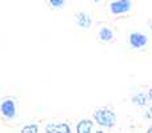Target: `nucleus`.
<instances>
[{
	"label": "nucleus",
	"instance_id": "obj_1",
	"mask_svg": "<svg viewBox=\"0 0 152 133\" xmlns=\"http://www.w3.org/2000/svg\"><path fill=\"white\" fill-rule=\"evenodd\" d=\"M94 118L100 126L112 128L116 124V115L113 110L110 109H97L94 113Z\"/></svg>",
	"mask_w": 152,
	"mask_h": 133
},
{
	"label": "nucleus",
	"instance_id": "obj_6",
	"mask_svg": "<svg viewBox=\"0 0 152 133\" xmlns=\"http://www.w3.org/2000/svg\"><path fill=\"white\" fill-rule=\"evenodd\" d=\"M76 21H77L79 27H81V28H89V27H91V24H92L91 16H89L87 12L77 13V16H76Z\"/></svg>",
	"mask_w": 152,
	"mask_h": 133
},
{
	"label": "nucleus",
	"instance_id": "obj_3",
	"mask_svg": "<svg viewBox=\"0 0 152 133\" xmlns=\"http://www.w3.org/2000/svg\"><path fill=\"white\" fill-rule=\"evenodd\" d=\"M110 9L113 15H123L131 9V1L129 0H115L110 4Z\"/></svg>",
	"mask_w": 152,
	"mask_h": 133
},
{
	"label": "nucleus",
	"instance_id": "obj_2",
	"mask_svg": "<svg viewBox=\"0 0 152 133\" xmlns=\"http://www.w3.org/2000/svg\"><path fill=\"white\" fill-rule=\"evenodd\" d=\"M0 112H1L3 117L8 118V120L13 118L16 116V104H15V101H13L12 99L3 100L1 104H0Z\"/></svg>",
	"mask_w": 152,
	"mask_h": 133
},
{
	"label": "nucleus",
	"instance_id": "obj_11",
	"mask_svg": "<svg viewBox=\"0 0 152 133\" xmlns=\"http://www.w3.org/2000/svg\"><path fill=\"white\" fill-rule=\"evenodd\" d=\"M95 133H104V132H102V131H97V132H95Z\"/></svg>",
	"mask_w": 152,
	"mask_h": 133
},
{
	"label": "nucleus",
	"instance_id": "obj_10",
	"mask_svg": "<svg viewBox=\"0 0 152 133\" xmlns=\"http://www.w3.org/2000/svg\"><path fill=\"white\" fill-rule=\"evenodd\" d=\"M48 1H50V4L52 5L53 8H63L66 0H48Z\"/></svg>",
	"mask_w": 152,
	"mask_h": 133
},
{
	"label": "nucleus",
	"instance_id": "obj_12",
	"mask_svg": "<svg viewBox=\"0 0 152 133\" xmlns=\"http://www.w3.org/2000/svg\"><path fill=\"white\" fill-rule=\"evenodd\" d=\"M94 1H95V3H97V1H100V0H94Z\"/></svg>",
	"mask_w": 152,
	"mask_h": 133
},
{
	"label": "nucleus",
	"instance_id": "obj_9",
	"mask_svg": "<svg viewBox=\"0 0 152 133\" xmlns=\"http://www.w3.org/2000/svg\"><path fill=\"white\" fill-rule=\"evenodd\" d=\"M20 133H39V128L36 124H29V125L24 126Z\"/></svg>",
	"mask_w": 152,
	"mask_h": 133
},
{
	"label": "nucleus",
	"instance_id": "obj_4",
	"mask_svg": "<svg viewBox=\"0 0 152 133\" xmlns=\"http://www.w3.org/2000/svg\"><path fill=\"white\" fill-rule=\"evenodd\" d=\"M45 133H71V126L66 123L48 124L45 125Z\"/></svg>",
	"mask_w": 152,
	"mask_h": 133
},
{
	"label": "nucleus",
	"instance_id": "obj_8",
	"mask_svg": "<svg viewBox=\"0 0 152 133\" xmlns=\"http://www.w3.org/2000/svg\"><path fill=\"white\" fill-rule=\"evenodd\" d=\"M99 39L102 40V41H104V43L111 41V40L113 39V32H112V29L108 28V27H103V28L99 31Z\"/></svg>",
	"mask_w": 152,
	"mask_h": 133
},
{
	"label": "nucleus",
	"instance_id": "obj_5",
	"mask_svg": "<svg viewBox=\"0 0 152 133\" xmlns=\"http://www.w3.org/2000/svg\"><path fill=\"white\" fill-rule=\"evenodd\" d=\"M145 43H147V39H145V36H143L142 33L135 32V33L129 35V44H131V47L140 48V47H143Z\"/></svg>",
	"mask_w": 152,
	"mask_h": 133
},
{
	"label": "nucleus",
	"instance_id": "obj_7",
	"mask_svg": "<svg viewBox=\"0 0 152 133\" xmlns=\"http://www.w3.org/2000/svg\"><path fill=\"white\" fill-rule=\"evenodd\" d=\"M92 126H94V124L91 120H87V118L80 120L76 126V133H91Z\"/></svg>",
	"mask_w": 152,
	"mask_h": 133
}]
</instances>
